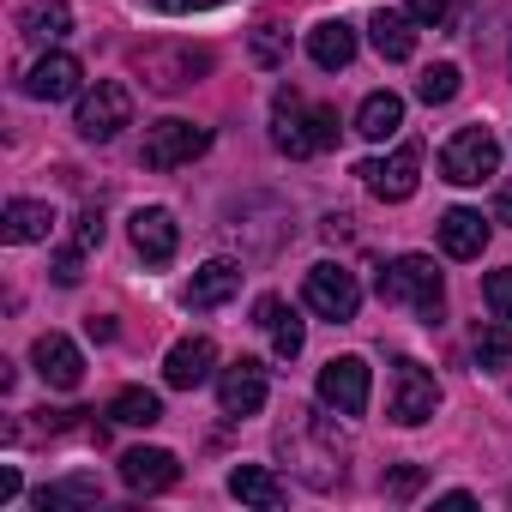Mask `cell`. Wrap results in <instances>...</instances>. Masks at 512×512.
<instances>
[{"label":"cell","mask_w":512,"mask_h":512,"mask_svg":"<svg viewBox=\"0 0 512 512\" xmlns=\"http://www.w3.org/2000/svg\"><path fill=\"white\" fill-rule=\"evenodd\" d=\"M272 145L284 157H314V151H332L338 145V109L326 103H302V91H278L272 97Z\"/></svg>","instance_id":"obj_1"},{"label":"cell","mask_w":512,"mask_h":512,"mask_svg":"<svg viewBox=\"0 0 512 512\" xmlns=\"http://www.w3.org/2000/svg\"><path fill=\"white\" fill-rule=\"evenodd\" d=\"M380 302L386 308H410L422 326H440L446 320V284L434 272V260H422V253H404V260H392L380 278H374Z\"/></svg>","instance_id":"obj_2"},{"label":"cell","mask_w":512,"mask_h":512,"mask_svg":"<svg viewBox=\"0 0 512 512\" xmlns=\"http://www.w3.org/2000/svg\"><path fill=\"white\" fill-rule=\"evenodd\" d=\"M133 67H139L145 91L175 97V91H187V85H199V79L211 73V49H193V43H151V49L133 55Z\"/></svg>","instance_id":"obj_3"},{"label":"cell","mask_w":512,"mask_h":512,"mask_svg":"<svg viewBox=\"0 0 512 512\" xmlns=\"http://www.w3.org/2000/svg\"><path fill=\"white\" fill-rule=\"evenodd\" d=\"M73 127H79V139H91V145H109L121 127H133V91H127L121 79H97V85L79 97V115H73Z\"/></svg>","instance_id":"obj_4"},{"label":"cell","mask_w":512,"mask_h":512,"mask_svg":"<svg viewBox=\"0 0 512 512\" xmlns=\"http://www.w3.org/2000/svg\"><path fill=\"white\" fill-rule=\"evenodd\" d=\"M440 410V380L422 368V362H392V386H386V416L398 428H422L428 416Z\"/></svg>","instance_id":"obj_5"},{"label":"cell","mask_w":512,"mask_h":512,"mask_svg":"<svg viewBox=\"0 0 512 512\" xmlns=\"http://www.w3.org/2000/svg\"><path fill=\"white\" fill-rule=\"evenodd\" d=\"M440 175H446L452 187H476V181L500 175V139H494L488 127H464V133H452L446 151H440Z\"/></svg>","instance_id":"obj_6"},{"label":"cell","mask_w":512,"mask_h":512,"mask_svg":"<svg viewBox=\"0 0 512 512\" xmlns=\"http://www.w3.org/2000/svg\"><path fill=\"white\" fill-rule=\"evenodd\" d=\"M302 302H308L320 320L344 326V320H356V308H362V284H356V272H350V266L320 260V266L308 272V284H302Z\"/></svg>","instance_id":"obj_7"},{"label":"cell","mask_w":512,"mask_h":512,"mask_svg":"<svg viewBox=\"0 0 512 512\" xmlns=\"http://www.w3.org/2000/svg\"><path fill=\"white\" fill-rule=\"evenodd\" d=\"M266 392H272V374H266L260 356H235L229 368H217V404H223V416H260Z\"/></svg>","instance_id":"obj_8"},{"label":"cell","mask_w":512,"mask_h":512,"mask_svg":"<svg viewBox=\"0 0 512 512\" xmlns=\"http://www.w3.org/2000/svg\"><path fill=\"white\" fill-rule=\"evenodd\" d=\"M205 151H211V127H193V121H175V115L145 133V169H181Z\"/></svg>","instance_id":"obj_9"},{"label":"cell","mask_w":512,"mask_h":512,"mask_svg":"<svg viewBox=\"0 0 512 512\" xmlns=\"http://www.w3.org/2000/svg\"><path fill=\"white\" fill-rule=\"evenodd\" d=\"M368 392H374V380H368V362L362 356H332L320 368V404L332 416H362L368 410Z\"/></svg>","instance_id":"obj_10"},{"label":"cell","mask_w":512,"mask_h":512,"mask_svg":"<svg viewBox=\"0 0 512 512\" xmlns=\"http://www.w3.org/2000/svg\"><path fill=\"white\" fill-rule=\"evenodd\" d=\"M356 175L368 181V193H374V199L404 205V199L416 193V181H422V151H416V145H398L392 157H368Z\"/></svg>","instance_id":"obj_11"},{"label":"cell","mask_w":512,"mask_h":512,"mask_svg":"<svg viewBox=\"0 0 512 512\" xmlns=\"http://www.w3.org/2000/svg\"><path fill=\"white\" fill-rule=\"evenodd\" d=\"M127 235H133V253H139L145 266H169V260H175V247H181V229H175V217H169L163 205L133 211Z\"/></svg>","instance_id":"obj_12"},{"label":"cell","mask_w":512,"mask_h":512,"mask_svg":"<svg viewBox=\"0 0 512 512\" xmlns=\"http://www.w3.org/2000/svg\"><path fill=\"white\" fill-rule=\"evenodd\" d=\"M79 79H85V67H79L73 55L43 49V61L25 73V97H37V103H67V97H79Z\"/></svg>","instance_id":"obj_13"},{"label":"cell","mask_w":512,"mask_h":512,"mask_svg":"<svg viewBox=\"0 0 512 512\" xmlns=\"http://www.w3.org/2000/svg\"><path fill=\"white\" fill-rule=\"evenodd\" d=\"M31 362H37L43 386H55V392H73V386L85 380V356H79V344L61 338V332H43V338L31 344Z\"/></svg>","instance_id":"obj_14"},{"label":"cell","mask_w":512,"mask_h":512,"mask_svg":"<svg viewBox=\"0 0 512 512\" xmlns=\"http://www.w3.org/2000/svg\"><path fill=\"white\" fill-rule=\"evenodd\" d=\"M175 476H181V464H175V452H163V446H133V452H121V482H127L133 494H163V488H175Z\"/></svg>","instance_id":"obj_15"},{"label":"cell","mask_w":512,"mask_h":512,"mask_svg":"<svg viewBox=\"0 0 512 512\" xmlns=\"http://www.w3.org/2000/svg\"><path fill=\"white\" fill-rule=\"evenodd\" d=\"M217 374V344L211 338H181L169 356H163V380L175 386V392H193V386H205Z\"/></svg>","instance_id":"obj_16"},{"label":"cell","mask_w":512,"mask_h":512,"mask_svg":"<svg viewBox=\"0 0 512 512\" xmlns=\"http://www.w3.org/2000/svg\"><path fill=\"white\" fill-rule=\"evenodd\" d=\"M488 223H494V217H482V211H470V205H452L434 229H440V247L452 253V260H482V247H488Z\"/></svg>","instance_id":"obj_17"},{"label":"cell","mask_w":512,"mask_h":512,"mask_svg":"<svg viewBox=\"0 0 512 512\" xmlns=\"http://www.w3.org/2000/svg\"><path fill=\"white\" fill-rule=\"evenodd\" d=\"M253 326L272 338V350H278L284 362H296L302 344H308V326L296 320V308H284V296H260V308H253Z\"/></svg>","instance_id":"obj_18"},{"label":"cell","mask_w":512,"mask_h":512,"mask_svg":"<svg viewBox=\"0 0 512 512\" xmlns=\"http://www.w3.org/2000/svg\"><path fill=\"white\" fill-rule=\"evenodd\" d=\"M235 290H241V266H235V260H205V266L193 272V284H187L181 302H187L193 314H211V308H223Z\"/></svg>","instance_id":"obj_19"},{"label":"cell","mask_w":512,"mask_h":512,"mask_svg":"<svg viewBox=\"0 0 512 512\" xmlns=\"http://www.w3.org/2000/svg\"><path fill=\"white\" fill-rule=\"evenodd\" d=\"M308 61H314L320 73H344V67L356 61V31H350L344 19H320V25L308 31Z\"/></svg>","instance_id":"obj_20"},{"label":"cell","mask_w":512,"mask_h":512,"mask_svg":"<svg viewBox=\"0 0 512 512\" xmlns=\"http://www.w3.org/2000/svg\"><path fill=\"white\" fill-rule=\"evenodd\" d=\"M19 31H25L37 49H61V43L73 37V7H67V0H31L25 19H19Z\"/></svg>","instance_id":"obj_21"},{"label":"cell","mask_w":512,"mask_h":512,"mask_svg":"<svg viewBox=\"0 0 512 512\" xmlns=\"http://www.w3.org/2000/svg\"><path fill=\"white\" fill-rule=\"evenodd\" d=\"M55 229V211L43 199H13L7 211H0V235H7L13 247H31V241H49Z\"/></svg>","instance_id":"obj_22"},{"label":"cell","mask_w":512,"mask_h":512,"mask_svg":"<svg viewBox=\"0 0 512 512\" xmlns=\"http://www.w3.org/2000/svg\"><path fill=\"white\" fill-rule=\"evenodd\" d=\"M368 37H374V49H380L386 61H410V55H416V19L398 13V7H380V13L368 19Z\"/></svg>","instance_id":"obj_23"},{"label":"cell","mask_w":512,"mask_h":512,"mask_svg":"<svg viewBox=\"0 0 512 512\" xmlns=\"http://www.w3.org/2000/svg\"><path fill=\"white\" fill-rule=\"evenodd\" d=\"M398 127H404V97H398V91H368L362 109H356V133L380 145V139H392Z\"/></svg>","instance_id":"obj_24"},{"label":"cell","mask_w":512,"mask_h":512,"mask_svg":"<svg viewBox=\"0 0 512 512\" xmlns=\"http://www.w3.org/2000/svg\"><path fill=\"white\" fill-rule=\"evenodd\" d=\"M229 494L247 500V506H266V512L284 506V482H278L266 464H235V470H229Z\"/></svg>","instance_id":"obj_25"},{"label":"cell","mask_w":512,"mask_h":512,"mask_svg":"<svg viewBox=\"0 0 512 512\" xmlns=\"http://www.w3.org/2000/svg\"><path fill=\"white\" fill-rule=\"evenodd\" d=\"M109 422H121V428H151V422H163V398L145 392V386H127V392H115Z\"/></svg>","instance_id":"obj_26"},{"label":"cell","mask_w":512,"mask_h":512,"mask_svg":"<svg viewBox=\"0 0 512 512\" xmlns=\"http://www.w3.org/2000/svg\"><path fill=\"white\" fill-rule=\"evenodd\" d=\"M470 350H476V374H500V368L512 362V338H506V320H494V326H476Z\"/></svg>","instance_id":"obj_27"},{"label":"cell","mask_w":512,"mask_h":512,"mask_svg":"<svg viewBox=\"0 0 512 512\" xmlns=\"http://www.w3.org/2000/svg\"><path fill=\"white\" fill-rule=\"evenodd\" d=\"M103 500V482L97 476H67V482H55V488H37V506L49 512V506H97Z\"/></svg>","instance_id":"obj_28"},{"label":"cell","mask_w":512,"mask_h":512,"mask_svg":"<svg viewBox=\"0 0 512 512\" xmlns=\"http://www.w3.org/2000/svg\"><path fill=\"white\" fill-rule=\"evenodd\" d=\"M416 97H422L428 109H440V103H452V97H458V67H452V61H440V67H428V73L416 79Z\"/></svg>","instance_id":"obj_29"},{"label":"cell","mask_w":512,"mask_h":512,"mask_svg":"<svg viewBox=\"0 0 512 512\" xmlns=\"http://www.w3.org/2000/svg\"><path fill=\"white\" fill-rule=\"evenodd\" d=\"M482 302L494 308V320H506V326H512V266H500V272H488V278H482Z\"/></svg>","instance_id":"obj_30"},{"label":"cell","mask_w":512,"mask_h":512,"mask_svg":"<svg viewBox=\"0 0 512 512\" xmlns=\"http://www.w3.org/2000/svg\"><path fill=\"white\" fill-rule=\"evenodd\" d=\"M290 55V37L278 31V25H260V31H253V61H260V67H278Z\"/></svg>","instance_id":"obj_31"},{"label":"cell","mask_w":512,"mask_h":512,"mask_svg":"<svg viewBox=\"0 0 512 512\" xmlns=\"http://www.w3.org/2000/svg\"><path fill=\"white\" fill-rule=\"evenodd\" d=\"M73 247H79V253L103 247V211H79V217H73Z\"/></svg>","instance_id":"obj_32"},{"label":"cell","mask_w":512,"mask_h":512,"mask_svg":"<svg viewBox=\"0 0 512 512\" xmlns=\"http://www.w3.org/2000/svg\"><path fill=\"white\" fill-rule=\"evenodd\" d=\"M416 488H422V464H398V470L386 476V494H392V500H410Z\"/></svg>","instance_id":"obj_33"},{"label":"cell","mask_w":512,"mask_h":512,"mask_svg":"<svg viewBox=\"0 0 512 512\" xmlns=\"http://www.w3.org/2000/svg\"><path fill=\"white\" fill-rule=\"evenodd\" d=\"M404 13H410L416 31H422V25H440V19H446V0H404Z\"/></svg>","instance_id":"obj_34"},{"label":"cell","mask_w":512,"mask_h":512,"mask_svg":"<svg viewBox=\"0 0 512 512\" xmlns=\"http://www.w3.org/2000/svg\"><path fill=\"white\" fill-rule=\"evenodd\" d=\"M157 13H211V7H223V0H151Z\"/></svg>","instance_id":"obj_35"},{"label":"cell","mask_w":512,"mask_h":512,"mask_svg":"<svg viewBox=\"0 0 512 512\" xmlns=\"http://www.w3.org/2000/svg\"><path fill=\"white\" fill-rule=\"evenodd\" d=\"M55 284H79V247L55 253Z\"/></svg>","instance_id":"obj_36"},{"label":"cell","mask_w":512,"mask_h":512,"mask_svg":"<svg viewBox=\"0 0 512 512\" xmlns=\"http://www.w3.org/2000/svg\"><path fill=\"white\" fill-rule=\"evenodd\" d=\"M85 332H91L97 344H109V338H115V320H109V314H91V320H85Z\"/></svg>","instance_id":"obj_37"},{"label":"cell","mask_w":512,"mask_h":512,"mask_svg":"<svg viewBox=\"0 0 512 512\" xmlns=\"http://www.w3.org/2000/svg\"><path fill=\"white\" fill-rule=\"evenodd\" d=\"M494 223H512V181H500L494 193Z\"/></svg>","instance_id":"obj_38"}]
</instances>
